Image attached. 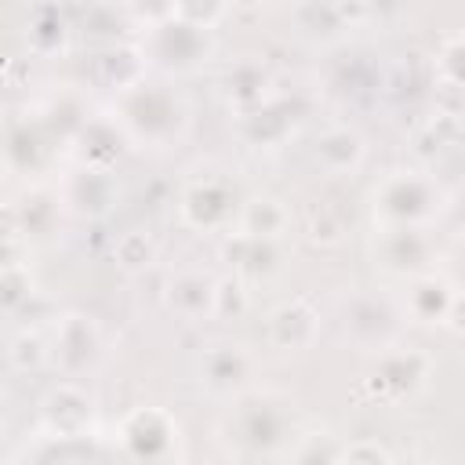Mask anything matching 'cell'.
I'll list each match as a JSON object with an SVG mask.
<instances>
[{"label":"cell","mask_w":465,"mask_h":465,"mask_svg":"<svg viewBox=\"0 0 465 465\" xmlns=\"http://www.w3.org/2000/svg\"><path fill=\"white\" fill-rule=\"evenodd\" d=\"M294 432V400L272 385L240 389L218 421V443L236 458H287Z\"/></svg>","instance_id":"cell-1"},{"label":"cell","mask_w":465,"mask_h":465,"mask_svg":"<svg viewBox=\"0 0 465 465\" xmlns=\"http://www.w3.org/2000/svg\"><path fill=\"white\" fill-rule=\"evenodd\" d=\"M109 116L120 124L131 145L138 149H171L189 131V102L185 94L167 80H138L134 87L113 94Z\"/></svg>","instance_id":"cell-2"},{"label":"cell","mask_w":465,"mask_h":465,"mask_svg":"<svg viewBox=\"0 0 465 465\" xmlns=\"http://www.w3.org/2000/svg\"><path fill=\"white\" fill-rule=\"evenodd\" d=\"M367 211L371 225L432 229L450 211V196L443 182L425 167H389L367 189Z\"/></svg>","instance_id":"cell-3"},{"label":"cell","mask_w":465,"mask_h":465,"mask_svg":"<svg viewBox=\"0 0 465 465\" xmlns=\"http://www.w3.org/2000/svg\"><path fill=\"white\" fill-rule=\"evenodd\" d=\"M243 193L236 189L232 174L222 167H200L193 171L174 196V218L182 229L200 236H225L236 225Z\"/></svg>","instance_id":"cell-4"},{"label":"cell","mask_w":465,"mask_h":465,"mask_svg":"<svg viewBox=\"0 0 465 465\" xmlns=\"http://www.w3.org/2000/svg\"><path fill=\"white\" fill-rule=\"evenodd\" d=\"M113 454L124 461H185V429L174 411L156 403H138L124 411L113 425Z\"/></svg>","instance_id":"cell-5"},{"label":"cell","mask_w":465,"mask_h":465,"mask_svg":"<svg viewBox=\"0 0 465 465\" xmlns=\"http://www.w3.org/2000/svg\"><path fill=\"white\" fill-rule=\"evenodd\" d=\"M371 356L374 360H371V371L363 378V389L371 392V400H378L385 407H396V403L414 400L429 385V378L436 371L432 352H425L418 345L392 341V345H385V349H378Z\"/></svg>","instance_id":"cell-6"},{"label":"cell","mask_w":465,"mask_h":465,"mask_svg":"<svg viewBox=\"0 0 465 465\" xmlns=\"http://www.w3.org/2000/svg\"><path fill=\"white\" fill-rule=\"evenodd\" d=\"M367 254L381 276L403 280V283L436 269V262H440L432 229H418V225H374Z\"/></svg>","instance_id":"cell-7"},{"label":"cell","mask_w":465,"mask_h":465,"mask_svg":"<svg viewBox=\"0 0 465 465\" xmlns=\"http://www.w3.org/2000/svg\"><path fill=\"white\" fill-rule=\"evenodd\" d=\"M138 44H142L149 65L167 73V76L171 73L174 76L196 73L214 54V33L211 29H196V25H189V22L174 18V15L145 25V36Z\"/></svg>","instance_id":"cell-8"},{"label":"cell","mask_w":465,"mask_h":465,"mask_svg":"<svg viewBox=\"0 0 465 465\" xmlns=\"http://www.w3.org/2000/svg\"><path fill=\"white\" fill-rule=\"evenodd\" d=\"M47 345H51V367L62 378H80L102 356V327L91 312L73 309V312H62L51 320Z\"/></svg>","instance_id":"cell-9"},{"label":"cell","mask_w":465,"mask_h":465,"mask_svg":"<svg viewBox=\"0 0 465 465\" xmlns=\"http://www.w3.org/2000/svg\"><path fill=\"white\" fill-rule=\"evenodd\" d=\"M400 320H403V309L392 298L378 294V291H356L341 305L345 338L363 352H378V349L392 345L396 331H400Z\"/></svg>","instance_id":"cell-10"},{"label":"cell","mask_w":465,"mask_h":465,"mask_svg":"<svg viewBox=\"0 0 465 465\" xmlns=\"http://www.w3.org/2000/svg\"><path fill=\"white\" fill-rule=\"evenodd\" d=\"M94 425H98L94 396L76 378H62L40 396V429L44 432L65 436V440H84V436H94Z\"/></svg>","instance_id":"cell-11"},{"label":"cell","mask_w":465,"mask_h":465,"mask_svg":"<svg viewBox=\"0 0 465 465\" xmlns=\"http://www.w3.org/2000/svg\"><path fill=\"white\" fill-rule=\"evenodd\" d=\"M320 334H323V316L305 294L276 302L265 316V341L276 352H309L320 341Z\"/></svg>","instance_id":"cell-12"},{"label":"cell","mask_w":465,"mask_h":465,"mask_svg":"<svg viewBox=\"0 0 465 465\" xmlns=\"http://www.w3.org/2000/svg\"><path fill=\"white\" fill-rule=\"evenodd\" d=\"M298 109L291 105V98L283 91H272L265 102L232 113V131L240 134V142H247L251 149H280L294 127H298Z\"/></svg>","instance_id":"cell-13"},{"label":"cell","mask_w":465,"mask_h":465,"mask_svg":"<svg viewBox=\"0 0 465 465\" xmlns=\"http://www.w3.org/2000/svg\"><path fill=\"white\" fill-rule=\"evenodd\" d=\"M218 258L229 265V272H240L247 283H254V280H272L283 269L287 251H283V240L229 229L218 243Z\"/></svg>","instance_id":"cell-14"},{"label":"cell","mask_w":465,"mask_h":465,"mask_svg":"<svg viewBox=\"0 0 465 465\" xmlns=\"http://www.w3.org/2000/svg\"><path fill=\"white\" fill-rule=\"evenodd\" d=\"M258 371V356L243 341H214L200 356V381L214 396H236L251 385Z\"/></svg>","instance_id":"cell-15"},{"label":"cell","mask_w":465,"mask_h":465,"mask_svg":"<svg viewBox=\"0 0 465 465\" xmlns=\"http://www.w3.org/2000/svg\"><path fill=\"white\" fill-rule=\"evenodd\" d=\"M312 163L331 178H352L367 163V138L352 124H327L312 138Z\"/></svg>","instance_id":"cell-16"},{"label":"cell","mask_w":465,"mask_h":465,"mask_svg":"<svg viewBox=\"0 0 465 465\" xmlns=\"http://www.w3.org/2000/svg\"><path fill=\"white\" fill-rule=\"evenodd\" d=\"M62 203L65 211L73 214H84V218H102L113 211L116 196H120V185L113 178V167H87V163H76V171L62 182Z\"/></svg>","instance_id":"cell-17"},{"label":"cell","mask_w":465,"mask_h":465,"mask_svg":"<svg viewBox=\"0 0 465 465\" xmlns=\"http://www.w3.org/2000/svg\"><path fill=\"white\" fill-rule=\"evenodd\" d=\"M454 280L440 269H429L414 280H407V291H403V320L418 323V327H443L447 323V312H450V302H454Z\"/></svg>","instance_id":"cell-18"},{"label":"cell","mask_w":465,"mask_h":465,"mask_svg":"<svg viewBox=\"0 0 465 465\" xmlns=\"http://www.w3.org/2000/svg\"><path fill=\"white\" fill-rule=\"evenodd\" d=\"M163 305H167L171 316H178L185 323L211 320L214 276H207L203 269H174L163 283Z\"/></svg>","instance_id":"cell-19"},{"label":"cell","mask_w":465,"mask_h":465,"mask_svg":"<svg viewBox=\"0 0 465 465\" xmlns=\"http://www.w3.org/2000/svg\"><path fill=\"white\" fill-rule=\"evenodd\" d=\"M62 211H65V203H62L58 193H47V189L29 185L18 200H7V229L18 232V236H25L33 243V240L54 232Z\"/></svg>","instance_id":"cell-20"},{"label":"cell","mask_w":465,"mask_h":465,"mask_svg":"<svg viewBox=\"0 0 465 465\" xmlns=\"http://www.w3.org/2000/svg\"><path fill=\"white\" fill-rule=\"evenodd\" d=\"M363 15L360 0H298L291 22L309 40H334Z\"/></svg>","instance_id":"cell-21"},{"label":"cell","mask_w":465,"mask_h":465,"mask_svg":"<svg viewBox=\"0 0 465 465\" xmlns=\"http://www.w3.org/2000/svg\"><path fill=\"white\" fill-rule=\"evenodd\" d=\"M127 134L120 131V124L105 113V116H91L76 138L69 142V153L76 156V163H87V167H113L116 156L127 149Z\"/></svg>","instance_id":"cell-22"},{"label":"cell","mask_w":465,"mask_h":465,"mask_svg":"<svg viewBox=\"0 0 465 465\" xmlns=\"http://www.w3.org/2000/svg\"><path fill=\"white\" fill-rule=\"evenodd\" d=\"M94 80L109 91V94H120V91H127V87H134L138 80H145L149 76V58H145V51H142V44H109L105 51H98L94 54Z\"/></svg>","instance_id":"cell-23"},{"label":"cell","mask_w":465,"mask_h":465,"mask_svg":"<svg viewBox=\"0 0 465 465\" xmlns=\"http://www.w3.org/2000/svg\"><path fill=\"white\" fill-rule=\"evenodd\" d=\"M272 91H276V80L258 58H240L222 73V98H225L229 113H243V109L265 102Z\"/></svg>","instance_id":"cell-24"},{"label":"cell","mask_w":465,"mask_h":465,"mask_svg":"<svg viewBox=\"0 0 465 465\" xmlns=\"http://www.w3.org/2000/svg\"><path fill=\"white\" fill-rule=\"evenodd\" d=\"M291 222H294V214H291V203H287V200H280L276 193H251V196H243L232 229L251 232V236L287 240Z\"/></svg>","instance_id":"cell-25"},{"label":"cell","mask_w":465,"mask_h":465,"mask_svg":"<svg viewBox=\"0 0 465 465\" xmlns=\"http://www.w3.org/2000/svg\"><path fill=\"white\" fill-rule=\"evenodd\" d=\"M69 40V22L54 0H36L25 22V44L33 54H54Z\"/></svg>","instance_id":"cell-26"},{"label":"cell","mask_w":465,"mask_h":465,"mask_svg":"<svg viewBox=\"0 0 465 465\" xmlns=\"http://www.w3.org/2000/svg\"><path fill=\"white\" fill-rule=\"evenodd\" d=\"M302 229H305V240L312 247H338L345 240V232L352 229V214L341 211L338 203L331 200H312L305 207V218H302Z\"/></svg>","instance_id":"cell-27"},{"label":"cell","mask_w":465,"mask_h":465,"mask_svg":"<svg viewBox=\"0 0 465 465\" xmlns=\"http://www.w3.org/2000/svg\"><path fill=\"white\" fill-rule=\"evenodd\" d=\"M7 363L15 374H36L44 367H51V345L47 334L36 323H22L11 341H7Z\"/></svg>","instance_id":"cell-28"},{"label":"cell","mask_w":465,"mask_h":465,"mask_svg":"<svg viewBox=\"0 0 465 465\" xmlns=\"http://www.w3.org/2000/svg\"><path fill=\"white\" fill-rule=\"evenodd\" d=\"M156 240L145 232V229H127L113 240V265L124 272V276H142L156 265Z\"/></svg>","instance_id":"cell-29"},{"label":"cell","mask_w":465,"mask_h":465,"mask_svg":"<svg viewBox=\"0 0 465 465\" xmlns=\"http://www.w3.org/2000/svg\"><path fill=\"white\" fill-rule=\"evenodd\" d=\"M251 312V283L240 272H225L214 280V305H211V320L218 323H232L243 320Z\"/></svg>","instance_id":"cell-30"},{"label":"cell","mask_w":465,"mask_h":465,"mask_svg":"<svg viewBox=\"0 0 465 465\" xmlns=\"http://www.w3.org/2000/svg\"><path fill=\"white\" fill-rule=\"evenodd\" d=\"M36 291L40 287H36L29 262H0V302L7 316L22 312V305H33Z\"/></svg>","instance_id":"cell-31"},{"label":"cell","mask_w":465,"mask_h":465,"mask_svg":"<svg viewBox=\"0 0 465 465\" xmlns=\"http://www.w3.org/2000/svg\"><path fill=\"white\" fill-rule=\"evenodd\" d=\"M341 447V436L331 429H298L287 447V461H338Z\"/></svg>","instance_id":"cell-32"},{"label":"cell","mask_w":465,"mask_h":465,"mask_svg":"<svg viewBox=\"0 0 465 465\" xmlns=\"http://www.w3.org/2000/svg\"><path fill=\"white\" fill-rule=\"evenodd\" d=\"M432 76L440 87L465 91V33L447 36L432 54Z\"/></svg>","instance_id":"cell-33"},{"label":"cell","mask_w":465,"mask_h":465,"mask_svg":"<svg viewBox=\"0 0 465 465\" xmlns=\"http://www.w3.org/2000/svg\"><path fill=\"white\" fill-rule=\"evenodd\" d=\"M171 15L196 25V29H218L229 15V0H171Z\"/></svg>","instance_id":"cell-34"},{"label":"cell","mask_w":465,"mask_h":465,"mask_svg":"<svg viewBox=\"0 0 465 465\" xmlns=\"http://www.w3.org/2000/svg\"><path fill=\"white\" fill-rule=\"evenodd\" d=\"M338 461H352V465H378L381 461V465H389V461H396V450L385 447L374 436H360V440H349L341 447V458Z\"/></svg>","instance_id":"cell-35"},{"label":"cell","mask_w":465,"mask_h":465,"mask_svg":"<svg viewBox=\"0 0 465 465\" xmlns=\"http://www.w3.org/2000/svg\"><path fill=\"white\" fill-rule=\"evenodd\" d=\"M113 4H120L127 15H134L145 25H153V22L171 15V0H113Z\"/></svg>","instance_id":"cell-36"},{"label":"cell","mask_w":465,"mask_h":465,"mask_svg":"<svg viewBox=\"0 0 465 465\" xmlns=\"http://www.w3.org/2000/svg\"><path fill=\"white\" fill-rule=\"evenodd\" d=\"M450 334H461L465 338V287L454 291V302H450V312H447V323H443Z\"/></svg>","instance_id":"cell-37"},{"label":"cell","mask_w":465,"mask_h":465,"mask_svg":"<svg viewBox=\"0 0 465 465\" xmlns=\"http://www.w3.org/2000/svg\"><path fill=\"white\" fill-rule=\"evenodd\" d=\"M458 251H461V258H465V225L458 229Z\"/></svg>","instance_id":"cell-38"},{"label":"cell","mask_w":465,"mask_h":465,"mask_svg":"<svg viewBox=\"0 0 465 465\" xmlns=\"http://www.w3.org/2000/svg\"><path fill=\"white\" fill-rule=\"evenodd\" d=\"M33 4H36V0H33Z\"/></svg>","instance_id":"cell-39"}]
</instances>
